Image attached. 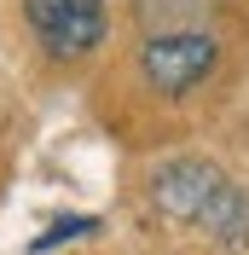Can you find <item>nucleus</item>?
<instances>
[{
	"instance_id": "2",
	"label": "nucleus",
	"mask_w": 249,
	"mask_h": 255,
	"mask_svg": "<svg viewBox=\"0 0 249 255\" xmlns=\"http://www.w3.org/2000/svg\"><path fill=\"white\" fill-rule=\"evenodd\" d=\"M215 64H220V41L209 29H168V35H151L139 47V76L162 99L197 93L203 81L215 76Z\"/></svg>"
},
{
	"instance_id": "3",
	"label": "nucleus",
	"mask_w": 249,
	"mask_h": 255,
	"mask_svg": "<svg viewBox=\"0 0 249 255\" xmlns=\"http://www.w3.org/2000/svg\"><path fill=\"white\" fill-rule=\"evenodd\" d=\"M23 17L52 58H87L110 29L105 0H23Z\"/></svg>"
},
{
	"instance_id": "4",
	"label": "nucleus",
	"mask_w": 249,
	"mask_h": 255,
	"mask_svg": "<svg viewBox=\"0 0 249 255\" xmlns=\"http://www.w3.org/2000/svg\"><path fill=\"white\" fill-rule=\"evenodd\" d=\"M81 232H93V221H58L47 238H35V250H52L58 238H81Z\"/></svg>"
},
{
	"instance_id": "1",
	"label": "nucleus",
	"mask_w": 249,
	"mask_h": 255,
	"mask_svg": "<svg viewBox=\"0 0 249 255\" xmlns=\"http://www.w3.org/2000/svg\"><path fill=\"white\" fill-rule=\"evenodd\" d=\"M151 209L174 226H191L220 250L249 244V191L209 157H174L151 174Z\"/></svg>"
}]
</instances>
